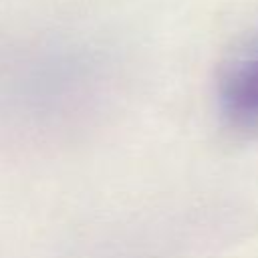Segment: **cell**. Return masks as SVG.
Here are the masks:
<instances>
[{
	"label": "cell",
	"mask_w": 258,
	"mask_h": 258,
	"mask_svg": "<svg viewBox=\"0 0 258 258\" xmlns=\"http://www.w3.org/2000/svg\"><path fill=\"white\" fill-rule=\"evenodd\" d=\"M218 109L232 129L258 131V36L224 64L218 79Z\"/></svg>",
	"instance_id": "cell-1"
}]
</instances>
